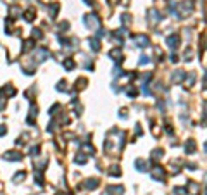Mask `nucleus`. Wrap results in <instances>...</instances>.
<instances>
[{
    "mask_svg": "<svg viewBox=\"0 0 207 195\" xmlns=\"http://www.w3.org/2000/svg\"><path fill=\"white\" fill-rule=\"evenodd\" d=\"M135 40L138 42L136 43L138 47H147V45H149V38H145V37H136Z\"/></svg>",
    "mask_w": 207,
    "mask_h": 195,
    "instance_id": "obj_3",
    "label": "nucleus"
},
{
    "mask_svg": "<svg viewBox=\"0 0 207 195\" xmlns=\"http://www.w3.org/2000/svg\"><path fill=\"white\" fill-rule=\"evenodd\" d=\"M185 148H186V150H188V152H191V150L195 148V143H193V142H191V140H190V142H188V147H185Z\"/></svg>",
    "mask_w": 207,
    "mask_h": 195,
    "instance_id": "obj_7",
    "label": "nucleus"
},
{
    "mask_svg": "<svg viewBox=\"0 0 207 195\" xmlns=\"http://www.w3.org/2000/svg\"><path fill=\"white\" fill-rule=\"evenodd\" d=\"M154 178L164 179V171H162V169H155V171H154Z\"/></svg>",
    "mask_w": 207,
    "mask_h": 195,
    "instance_id": "obj_5",
    "label": "nucleus"
},
{
    "mask_svg": "<svg viewBox=\"0 0 207 195\" xmlns=\"http://www.w3.org/2000/svg\"><path fill=\"white\" fill-rule=\"evenodd\" d=\"M4 159H5V161H19V159H21V154H17V152H7L5 155H4Z\"/></svg>",
    "mask_w": 207,
    "mask_h": 195,
    "instance_id": "obj_2",
    "label": "nucleus"
},
{
    "mask_svg": "<svg viewBox=\"0 0 207 195\" xmlns=\"http://www.w3.org/2000/svg\"><path fill=\"white\" fill-rule=\"evenodd\" d=\"M85 23H86V26H90V28H95L97 24H98V19H97L93 14H91V17L90 16H86L85 17Z\"/></svg>",
    "mask_w": 207,
    "mask_h": 195,
    "instance_id": "obj_1",
    "label": "nucleus"
},
{
    "mask_svg": "<svg viewBox=\"0 0 207 195\" xmlns=\"http://www.w3.org/2000/svg\"><path fill=\"white\" fill-rule=\"evenodd\" d=\"M24 176H26L24 173H17L16 176H14V181H16V183H19V179H24Z\"/></svg>",
    "mask_w": 207,
    "mask_h": 195,
    "instance_id": "obj_6",
    "label": "nucleus"
},
{
    "mask_svg": "<svg viewBox=\"0 0 207 195\" xmlns=\"http://www.w3.org/2000/svg\"><path fill=\"white\" fill-rule=\"evenodd\" d=\"M4 133H5V128L2 126V128H0V135H4Z\"/></svg>",
    "mask_w": 207,
    "mask_h": 195,
    "instance_id": "obj_8",
    "label": "nucleus"
},
{
    "mask_svg": "<svg viewBox=\"0 0 207 195\" xmlns=\"http://www.w3.org/2000/svg\"><path fill=\"white\" fill-rule=\"evenodd\" d=\"M167 45H169L171 48H176L178 47V37H176V35L174 37H169L167 38Z\"/></svg>",
    "mask_w": 207,
    "mask_h": 195,
    "instance_id": "obj_4",
    "label": "nucleus"
}]
</instances>
